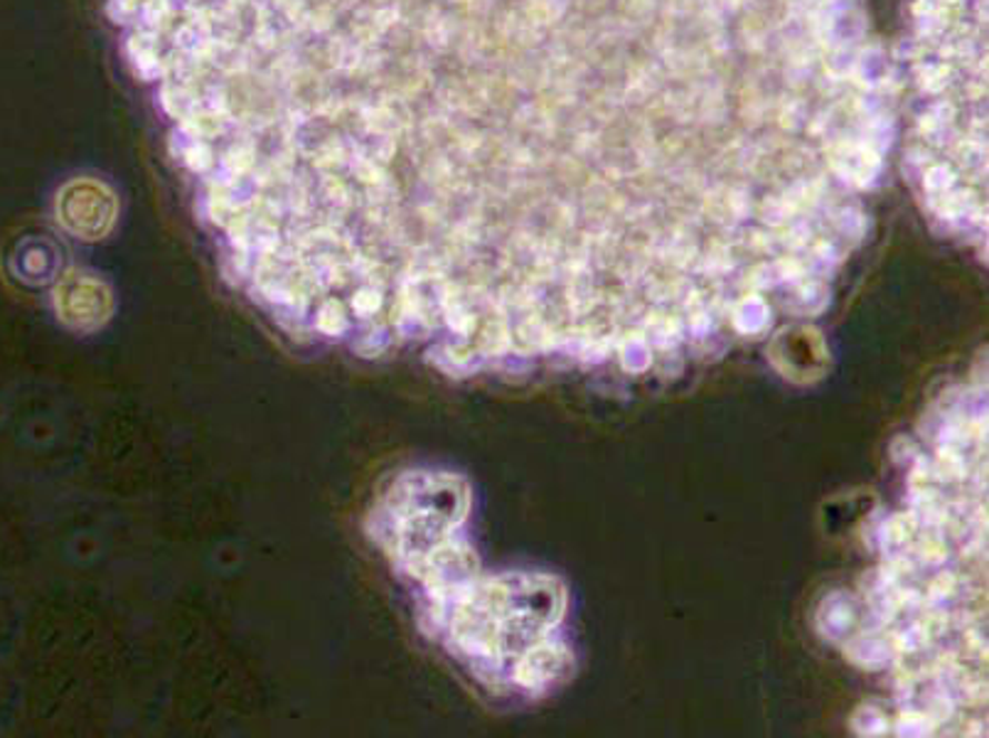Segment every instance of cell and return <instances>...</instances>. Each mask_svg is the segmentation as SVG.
<instances>
[{
  "instance_id": "obj_1",
  "label": "cell",
  "mask_w": 989,
  "mask_h": 738,
  "mask_svg": "<svg viewBox=\"0 0 989 738\" xmlns=\"http://www.w3.org/2000/svg\"><path fill=\"white\" fill-rule=\"evenodd\" d=\"M57 321L74 333H94L104 327L113 313V299L101 279L82 271L67 274L52 291Z\"/></svg>"
},
{
  "instance_id": "obj_2",
  "label": "cell",
  "mask_w": 989,
  "mask_h": 738,
  "mask_svg": "<svg viewBox=\"0 0 989 738\" xmlns=\"http://www.w3.org/2000/svg\"><path fill=\"white\" fill-rule=\"evenodd\" d=\"M57 220L77 240H101L117 220V202L111 192L92 180L70 183L57 198Z\"/></svg>"
},
{
  "instance_id": "obj_3",
  "label": "cell",
  "mask_w": 989,
  "mask_h": 738,
  "mask_svg": "<svg viewBox=\"0 0 989 738\" xmlns=\"http://www.w3.org/2000/svg\"><path fill=\"white\" fill-rule=\"evenodd\" d=\"M574 669V657L562 643L537 640L513 665V683L522 689H547Z\"/></svg>"
},
{
  "instance_id": "obj_4",
  "label": "cell",
  "mask_w": 989,
  "mask_h": 738,
  "mask_svg": "<svg viewBox=\"0 0 989 738\" xmlns=\"http://www.w3.org/2000/svg\"><path fill=\"white\" fill-rule=\"evenodd\" d=\"M773 345L786 347V352H773V360L780 367V372L790 380H810L820 377V370L825 362H817L813 357H805V352H827L820 333L807 331V327H795V331L780 333Z\"/></svg>"
},
{
  "instance_id": "obj_5",
  "label": "cell",
  "mask_w": 989,
  "mask_h": 738,
  "mask_svg": "<svg viewBox=\"0 0 989 738\" xmlns=\"http://www.w3.org/2000/svg\"><path fill=\"white\" fill-rule=\"evenodd\" d=\"M855 626H857L855 598L845 594V590L829 594L823 600L820 610H817V628H820V633L829 640H842L855 630Z\"/></svg>"
},
{
  "instance_id": "obj_6",
  "label": "cell",
  "mask_w": 989,
  "mask_h": 738,
  "mask_svg": "<svg viewBox=\"0 0 989 738\" xmlns=\"http://www.w3.org/2000/svg\"><path fill=\"white\" fill-rule=\"evenodd\" d=\"M894 643L881 638V635H857L855 640L847 645V657L855 665L864 669H879L891 660Z\"/></svg>"
},
{
  "instance_id": "obj_7",
  "label": "cell",
  "mask_w": 989,
  "mask_h": 738,
  "mask_svg": "<svg viewBox=\"0 0 989 738\" xmlns=\"http://www.w3.org/2000/svg\"><path fill=\"white\" fill-rule=\"evenodd\" d=\"M731 323L741 335H758L770 325V309L760 295H748L736 305L731 313Z\"/></svg>"
},
{
  "instance_id": "obj_8",
  "label": "cell",
  "mask_w": 989,
  "mask_h": 738,
  "mask_svg": "<svg viewBox=\"0 0 989 738\" xmlns=\"http://www.w3.org/2000/svg\"><path fill=\"white\" fill-rule=\"evenodd\" d=\"M918 529V517L914 513L906 515H896L891 517L886 525L881 527V544L884 549H889V554H901L904 547H908V542L914 539V532Z\"/></svg>"
},
{
  "instance_id": "obj_9",
  "label": "cell",
  "mask_w": 989,
  "mask_h": 738,
  "mask_svg": "<svg viewBox=\"0 0 989 738\" xmlns=\"http://www.w3.org/2000/svg\"><path fill=\"white\" fill-rule=\"evenodd\" d=\"M618 357H620V365L628 372H633V374L645 372L653 365L650 340H647L645 335H638V333L623 337V343L618 345Z\"/></svg>"
},
{
  "instance_id": "obj_10",
  "label": "cell",
  "mask_w": 989,
  "mask_h": 738,
  "mask_svg": "<svg viewBox=\"0 0 989 738\" xmlns=\"http://www.w3.org/2000/svg\"><path fill=\"white\" fill-rule=\"evenodd\" d=\"M645 337L657 347H675L682 340V325L677 317L669 315H650L645 321Z\"/></svg>"
},
{
  "instance_id": "obj_11",
  "label": "cell",
  "mask_w": 989,
  "mask_h": 738,
  "mask_svg": "<svg viewBox=\"0 0 989 738\" xmlns=\"http://www.w3.org/2000/svg\"><path fill=\"white\" fill-rule=\"evenodd\" d=\"M889 717L879 707H859L851 719V729L861 736H884L889 731Z\"/></svg>"
},
{
  "instance_id": "obj_12",
  "label": "cell",
  "mask_w": 989,
  "mask_h": 738,
  "mask_svg": "<svg viewBox=\"0 0 989 738\" xmlns=\"http://www.w3.org/2000/svg\"><path fill=\"white\" fill-rule=\"evenodd\" d=\"M936 726V719L930 717L926 711L918 709H908L906 714H901L896 721V734L901 736H926L930 734V729Z\"/></svg>"
},
{
  "instance_id": "obj_13",
  "label": "cell",
  "mask_w": 989,
  "mask_h": 738,
  "mask_svg": "<svg viewBox=\"0 0 989 738\" xmlns=\"http://www.w3.org/2000/svg\"><path fill=\"white\" fill-rule=\"evenodd\" d=\"M827 301H829V295L820 286L810 283V286H803L798 291V295H795V311H798L800 315H817L825 309Z\"/></svg>"
},
{
  "instance_id": "obj_14",
  "label": "cell",
  "mask_w": 989,
  "mask_h": 738,
  "mask_svg": "<svg viewBox=\"0 0 989 738\" xmlns=\"http://www.w3.org/2000/svg\"><path fill=\"white\" fill-rule=\"evenodd\" d=\"M955 594H958V578L952 574H940L934 584H930L928 598L930 604H946Z\"/></svg>"
}]
</instances>
